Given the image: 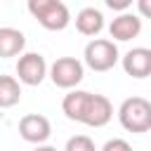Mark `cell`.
Segmentation results:
<instances>
[{"label":"cell","instance_id":"cell-10","mask_svg":"<svg viewBox=\"0 0 151 151\" xmlns=\"http://www.w3.org/2000/svg\"><path fill=\"white\" fill-rule=\"evenodd\" d=\"M76 28H78V33L94 38L104 31V14L97 7H83L76 14Z\"/></svg>","mask_w":151,"mask_h":151},{"label":"cell","instance_id":"cell-1","mask_svg":"<svg viewBox=\"0 0 151 151\" xmlns=\"http://www.w3.org/2000/svg\"><path fill=\"white\" fill-rule=\"evenodd\" d=\"M118 120L127 132L142 134L151 130V101L144 97H127L118 106Z\"/></svg>","mask_w":151,"mask_h":151},{"label":"cell","instance_id":"cell-14","mask_svg":"<svg viewBox=\"0 0 151 151\" xmlns=\"http://www.w3.org/2000/svg\"><path fill=\"white\" fill-rule=\"evenodd\" d=\"M64 151H97V146L87 134H76V137H68Z\"/></svg>","mask_w":151,"mask_h":151},{"label":"cell","instance_id":"cell-15","mask_svg":"<svg viewBox=\"0 0 151 151\" xmlns=\"http://www.w3.org/2000/svg\"><path fill=\"white\" fill-rule=\"evenodd\" d=\"M57 0H28L26 2V7H28V12H31V17L33 19H38L42 12H47L52 5H54Z\"/></svg>","mask_w":151,"mask_h":151},{"label":"cell","instance_id":"cell-6","mask_svg":"<svg viewBox=\"0 0 151 151\" xmlns=\"http://www.w3.org/2000/svg\"><path fill=\"white\" fill-rule=\"evenodd\" d=\"M111 118H113V106H111L109 97H104V94H92V92H90V99H87V104H85V111H83L80 123L87 125V127H104Z\"/></svg>","mask_w":151,"mask_h":151},{"label":"cell","instance_id":"cell-11","mask_svg":"<svg viewBox=\"0 0 151 151\" xmlns=\"http://www.w3.org/2000/svg\"><path fill=\"white\" fill-rule=\"evenodd\" d=\"M26 47V35L19 28L12 26H2L0 28V59H9L21 54Z\"/></svg>","mask_w":151,"mask_h":151},{"label":"cell","instance_id":"cell-3","mask_svg":"<svg viewBox=\"0 0 151 151\" xmlns=\"http://www.w3.org/2000/svg\"><path fill=\"white\" fill-rule=\"evenodd\" d=\"M85 76V64L76 57H59L50 66V80L61 90H73Z\"/></svg>","mask_w":151,"mask_h":151},{"label":"cell","instance_id":"cell-12","mask_svg":"<svg viewBox=\"0 0 151 151\" xmlns=\"http://www.w3.org/2000/svg\"><path fill=\"white\" fill-rule=\"evenodd\" d=\"M87 99H90V92H87V90H76V87H73V90L64 97V101H61V111H64V116H66L68 120L80 123Z\"/></svg>","mask_w":151,"mask_h":151},{"label":"cell","instance_id":"cell-4","mask_svg":"<svg viewBox=\"0 0 151 151\" xmlns=\"http://www.w3.org/2000/svg\"><path fill=\"white\" fill-rule=\"evenodd\" d=\"M47 76H50V66H47V61H45L42 54H38V52H24L19 57V61H17V78H19V83L35 87Z\"/></svg>","mask_w":151,"mask_h":151},{"label":"cell","instance_id":"cell-8","mask_svg":"<svg viewBox=\"0 0 151 151\" xmlns=\"http://www.w3.org/2000/svg\"><path fill=\"white\" fill-rule=\"evenodd\" d=\"M109 33L118 42H127V40H132V38H137L142 33V17L132 14V12H120L109 24Z\"/></svg>","mask_w":151,"mask_h":151},{"label":"cell","instance_id":"cell-17","mask_svg":"<svg viewBox=\"0 0 151 151\" xmlns=\"http://www.w3.org/2000/svg\"><path fill=\"white\" fill-rule=\"evenodd\" d=\"M104 2H106V7L113 9V12H127V9L132 7V2H137V0H104Z\"/></svg>","mask_w":151,"mask_h":151},{"label":"cell","instance_id":"cell-7","mask_svg":"<svg viewBox=\"0 0 151 151\" xmlns=\"http://www.w3.org/2000/svg\"><path fill=\"white\" fill-rule=\"evenodd\" d=\"M123 71L130 78H149L151 76V50L149 47H132L125 52V57H120Z\"/></svg>","mask_w":151,"mask_h":151},{"label":"cell","instance_id":"cell-13","mask_svg":"<svg viewBox=\"0 0 151 151\" xmlns=\"http://www.w3.org/2000/svg\"><path fill=\"white\" fill-rule=\"evenodd\" d=\"M21 101V83L14 76H0V109H12Z\"/></svg>","mask_w":151,"mask_h":151},{"label":"cell","instance_id":"cell-19","mask_svg":"<svg viewBox=\"0 0 151 151\" xmlns=\"http://www.w3.org/2000/svg\"><path fill=\"white\" fill-rule=\"evenodd\" d=\"M33 151H57V146H50V144H35Z\"/></svg>","mask_w":151,"mask_h":151},{"label":"cell","instance_id":"cell-5","mask_svg":"<svg viewBox=\"0 0 151 151\" xmlns=\"http://www.w3.org/2000/svg\"><path fill=\"white\" fill-rule=\"evenodd\" d=\"M19 134L28 144H45L52 134V123L42 113H26L19 120Z\"/></svg>","mask_w":151,"mask_h":151},{"label":"cell","instance_id":"cell-16","mask_svg":"<svg viewBox=\"0 0 151 151\" xmlns=\"http://www.w3.org/2000/svg\"><path fill=\"white\" fill-rule=\"evenodd\" d=\"M99 151H132V146L125 142V139H120V137H116V139H109Z\"/></svg>","mask_w":151,"mask_h":151},{"label":"cell","instance_id":"cell-2","mask_svg":"<svg viewBox=\"0 0 151 151\" xmlns=\"http://www.w3.org/2000/svg\"><path fill=\"white\" fill-rule=\"evenodd\" d=\"M83 59H85V66L97 71V73H104V71H111L118 61H120V52H118V45L113 40H106V38H92L87 45H85V52H83Z\"/></svg>","mask_w":151,"mask_h":151},{"label":"cell","instance_id":"cell-18","mask_svg":"<svg viewBox=\"0 0 151 151\" xmlns=\"http://www.w3.org/2000/svg\"><path fill=\"white\" fill-rule=\"evenodd\" d=\"M137 9H139V17L151 19V0H137Z\"/></svg>","mask_w":151,"mask_h":151},{"label":"cell","instance_id":"cell-9","mask_svg":"<svg viewBox=\"0 0 151 151\" xmlns=\"http://www.w3.org/2000/svg\"><path fill=\"white\" fill-rule=\"evenodd\" d=\"M42 28H47V31H64L68 24H71V12H68V7L61 2V0H57L47 12H42L38 19H35Z\"/></svg>","mask_w":151,"mask_h":151}]
</instances>
